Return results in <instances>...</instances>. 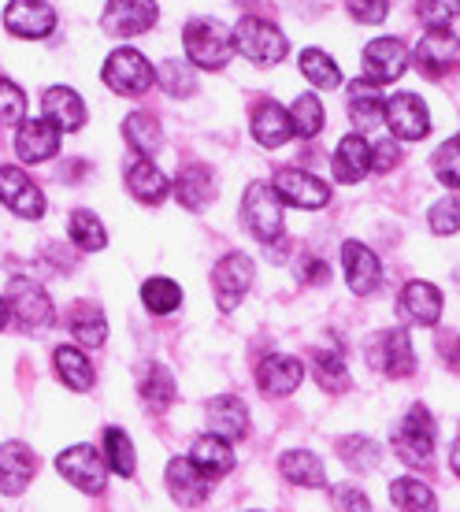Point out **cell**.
Wrapping results in <instances>:
<instances>
[{
    "label": "cell",
    "mask_w": 460,
    "mask_h": 512,
    "mask_svg": "<svg viewBox=\"0 0 460 512\" xmlns=\"http://www.w3.org/2000/svg\"><path fill=\"white\" fill-rule=\"evenodd\" d=\"M368 357L375 360V368L386 372L390 379H405L416 372V353L405 331H386L375 338V346L368 349Z\"/></svg>",
    "instance_id": "2e32d148"
},
{
    "label": "cell",
    "mask_w": 460,
    "mask_h": 512,
    "mask_svg": "<svg viewBox=\"0 0 460 512\" xmlns=\"http://www.w3.org/2000/svg\"><path fill=\"white\" fill-rule=\"evenodd\" d=\"M71 334H75L82 346H104V338H108V323H104V312L97 305H75V312H71Z\"/></svg>",
    "instance_id": "836d02e7"
},
{
    "label": "cell",
    "mask_w": 460,
    "mask_h": 512,
    "mask_svg": "<svg viewBox=\"0 0 460 512\" xmlns=\"http://www.w3.org/2000/svg\"><path fill=\"white\" fill-rule=\"evenodd\" d=\"M416 67L423 78H442L460 67V41L449 30H431L416 45Z\"/></svg>",
    "instance_id": "30bf717a"
},
{
    "label": "cell",
    "mask_w": 460,
    "mask_h": 512,
    "mask_svg": "<svg viewBox=\"0 0 460 512\" xmlns=\"http://www.w3.org/2000/svg\"><path fill=\"white\" fill-rule=\"evenodd\" d=\"M279 472L286 475L290 483H297V487H312V490L327 487V475H323L320 457H316V453H305V449H290V453L279 461Z\"/></svg>",
    "instance_id": "4dcf8cb0"
},
{
    "label": "cell",
    "mask_w": 460,
    "mask_h": 512,
    "mask_svg": "<svg viewBox=\"0 0 460 512\" xmlns=\"http://www.w3.org/2000/svg\"><path fill=\"white\" fill-rule=\"evenodd\" d=\"M301 271H305V282H327V275H331V268L323 260H308Z\"/></svg>",
    "instance_id": "db71d44e"
},
{
    "label": "cell",
    "mask_w": 460,
    "mask_h": 512,
    "mask_svg": "<svg viewBox=\"0 0 460 512\" xmlns=\"http://www.w3.org/2000/svg\"><path fill=\"white\" fill-rule=\"evenodd\" d=\"M104 82H108V90L123 93V97H138L153 86V67L138 49H115L104 64Z\"/></svg>",
    "instance_id": "5b68a950"
},
{
    "label": "cell",
    "mask_w": 460,
    "mask_h": 512,
    "mask_svg": "<svg viewBox=\"0 0 460 512\" xmlns=\"http://www.w3.org/2000/svg\"><path fill=\"white\" fill-rule=\"evenodd\" d=\"M0 201L23 219H41L45 212V197L23 167H0Z\"/></svg>",
    "instance_id": "7c38bea8"
},
{
    "label": "cell",
    "mask_w": 460,
    "mask_h": 512,
    "mask_svg": "<svg viewBox=\"0 0 460 512\" xmlns=\"http://www.w3.org/2000/svg\"><path fill=\"white\" fill-rule=\"evenodd\" d=\"M449 464H453V472L460 475V442H453V457H449Z\"/></svg>",
    "instance_id": "11a10c76"
},
{
    "label": "cell",
    "mask_w": 460,
    "mask_h": 512,
    "mask_svg": "<svg viewBox=\"0 0 460 512\" xmlns=\"http://www.w3.org/2000/svg\"><path fill=\"white\" fill-rule=\"evenodd\" d=\"M4 323H8V301L0 297V331H4Z\"/></svg>",
    "instance_id": "9f6ffc18"
},
{
    "label": "cell",
    "mask_w": 460,
    "mask_h": 512,
    "mask_svg": "<svg viewBox=\"0 0 460 512\" xmlns=\"http://www.w3.org/2000/svg\"><path fill=\"white\" fill-rule=\"evenodd\" d=\"M349 15L357 23H383L390 15V0H349Z\"/></svg>",
    "instance_id": "681fc988"
},
{
    "label": "cell",
    "mask_w": 460,
    "mask_h": 512,
    "mask_svg": "<svg viewBox=\"0 0 460 512\" xmlns=\"http://www.w3.org/2000/svg\"><path fill=\"white\" fill-rule=\"evenodd\" d=\"M334 509L338 512H371V501H368V494L364 490H357V487H334Z\"/></svg>",
    "instance_id": "f907efd6"
},
{
    "label": "cell",
    "mask_w": 460,
    "mask_h": 512,
    "mask_svg": "<svg viewBox=\"0 0 460 512\" xmlns=\"http://www.w3.org/2000/svg\"><path fill=\"white\" fill-rule=\"evenodd\" d=\"M312 375H316V383H320L327 394H338V390L349 386V375H345V364L338 349H316V353H312Z\"/></svg>",
    "instance_id": "d590c367"
},
{
    "label": "cell",
    "mask_w": 460,
    "mask_h": 512,
    "mask_svg": "<svg viewBox=\"0 0 460 512\" xmlns=\"http://www.w3.org/2000/svg\"><path fill=\"white\" fill-rule=\"evenodd\" d=\"M230 38H234V49L242 52L249 64L271 67L286 56V38L279 34V26L264 23V19H242Z\"/></svg>",
    "instance_id": "3957f363"
},
{
    "label": "cell",
    "mask_w": 460,
    "mask_h": 512,
    "mask_svg": "<svg viewBox=\"0 0 460 512\" xmlns=\"http://www.w3.org/2000/svg\"><path fill=\"white\" fill-rule=\"evenodd\" d=\"M34 468H38V461H34L30 446H23V442H4L0 446V490L4 494H23Z\"/></svg>",
    "instance_id": "7402d4cb"
},
{
    "label": "cell",
    "mask_w": 460,
    "mask_h": 512,
    "mask_svg": "<svg viewBox=\"0 0 460 512\" xmlns=\"http://www.w3.org/2000/svg\"><path fill=\"white\" fill-rule=\"evenodd\" d=\"M334 179L345 182V186H353L368 175L371 167V145L360 134H349V138L338 141V153H334Z\"/></svg>",
    "instance_id": "cb8c5ba5"
},
{
    "label": "cell",
    "mask_w": 460,
    "mask_h": 512,
    "mask_svg": "<svg viewBox=\"0 0 460 512\" xmlns=\"http://www.w3.org/2000/svg\"><path fill=\"white\" fill-rule=\"evenodd\" d=\"M342 264H345V282H349V290H353V294L368 297L371 290H379L383 268H379V256L371 253L368 245L345 242L342 245Z\"/></svg>",
    "instance_id": "ac0fdd59"
},
{
    "label": "cell",
    "mask_w": 460,
    "mask_h": 512,
    "mask_svg": "<svg viewBox=\"0 0 460 512\" xmlns=\"http://www.w3.org/2000/svg\"><path fill=\"white\" fill-rule=\"evenodd\" d=\"M242 223L260 238V242H275L282 234V201L268 182H253L242 197Z\"/></svg>",
    "instance_id": "277c9868"
},
{
    "label": "cell",
    "mask_w": 460,
    "mask_h": 512,
    "mask_svg": "<svg viewBox=\"0 0 460 512\" xmlns=\"http://www.w3.org/2000/svg\"><path fill=\"white\" fill-rule=\"evenodd\" d=\"M271 190L279 193V201H290V205H297V208H323L331 201V186H323L316 175L294 171V167L279 171L275 182H271Z\"/></svg>",
    "instance_id": "5bb4252c"
},
{
    "label": "cell",
    "mask_w": 460,
    "mask_h": 512,
    "mask_svg": "<svg viewBox=\"0 0 460 512\" xmlns=\"http://www.w3.org/2000/svg\"><path fill=\"white\" fill-rule=\"evenodd\" d=\"M175 193H179V201L186 208H205L212 201V193H216V179H212V171L201 164H190L179 171V179H175Z\"/></svg>",
    "instance_id": "83f0119b"
},
{
    "label": "cell",
    "mask_w": 460,
    "mask_h": 512,
    "mask_svg": "<svg viewBox=\"0 0 460 512\" xmlns=\"http://www.w3.org/2000/svg\"><path fill=\"white\" fill-rule=\"evenodd\" d=\"M457 15H460V0H420V19L427 26H435V30L449 26Z\"/></svg>",
    "instance_id": "c3c4849f"
},
{
    "label": "cell",
    "mask_w": 460,
    "mask_h": 512,
    "mask_svg": "<svg viewBox=\"0 0 460 512\" xmlns=\"http://www.w3.org/2000/svg\"><path fill=\"white\" fill-rule=\"evenodd\" d=\"M305 379V364L297 357H268L256 368V386L268 397H286L294 394Z\"/></svg>",
    "instance_id": "ffe728a7"
},
{
    "label": "cell",
    "mask_w": 460,
    "mask_h": 512,
    "mask_svg": "<svg viewBox=\"0 0 460 512\" xmlns=\"http://www.w3.org/2000/svg\"><path fill=\"white\" fill-rule=\"evenodd\" d=\"M427 223L435 234H453L460 231V201L457 197H442L431 212H427Z\"/></svg>",
    "instance_id": "bcb514c9"
},
{
    "label": "cell",
    "mask_w": 460,
    "mask_h": 512,
    "mask_svg": "<svg viewBox=\"0 0 460 512\" xmlns=\"http://www.w3.org/2000/svg\"><path fill=\"white\" fill-rule=\"evenodd\" d=\"M41 112H45V119H49L56 130H78L86 123V104H82V97H78L75 90H67V86L45 90Z\"/></svg>",
    "instance_id": "603a6c76"
},
{
    "label": "cell",
    "mask_w": 460,
    "mask_h": 512,
    "mask_svg": "<svg viewBox=\"0 0 460 512\" xmlns=\"http://www.w3.org/2000/svg\"><path fill=\"white\" fill-rule=\"evenodd\" d=\"M4 26H8V34H15V38L38 41L45 34H52L56 12H52L45 0H12L8 12H4Z\"/></svg>",
    "instance_id": "4fadbf2b"
},
{
    "label": "cell",
    "mask_w": 460,
    "mask_h": 512,
    "mask_svg": "<svg viewBox=\"0 0 460 512\" xmlns=\"http://www.w3.org/2000/svg\"><path fill=\"white\" fill-rule=\"evenodd\" d=\"M338 457H342L353 472H368V468H375V464L383 461V453H379V446L371 442V438L364 435H349L338 442Z\"/></svg>",
    "instance_id": "f35d334b"
},
{
    "label": "cell",
    "mask_w": 460,
    "mask_h": 512,
    "mask_svg": "<svg viewBox=\"0 0 460 512\" xmlns=\"http://www.w3.org/2000/svg\"><path fill=\"white\" fill-rule=\"evenodd\" d=\"M160 86H164L171 97H190L193 93V71L186 64H164L160 67Z\"/></svg>",
    "instance_id": "7dc6e473"
},
{
    "label": "cell",
    "mask_w": 460,
    "mask_h": 512,
    "mask_svg": "<svg viewBox=\"0 0 460 512\" xmlns=\"http://www.w3.org/2000/svg\"><path fill=\"white\" fill-rule=\"evenodd\" d=\"M253 138L260 145H268V149H279L286 141L294 138V127H290V112L275 101H264L256 108L253 116Z\"/></svg>",
    "instance_id": "d4e9b609"
},
{
    "label": "cell",
    "mask_w": 460,
    "mask_h": 512,
    "mask_svg": "<svg viewBox=\"0 0 460 512\" xmlns=\"http://www.w3.org/2000/svg\"><path fill=\"white\" fill-rule=\"evenodd\" d=\"M386 127L397 141H420L431 130V116H427V104L416 93H397L383 104Z\"/></svg>",
    "instance_id": "52a82bcc"
},
{
    "label": "cell",
    "mask_w": 460,
    "mask_h": 512,
    "mask_svg": "<svg viewBox=\"0 0 460 512\" xmlns=\"http://www.w3.org/2000/svg\"><path fill=\"white\" fill-rule=\"evenodd\" d=\"M190 461L208 475V479H216V475H227L234 468V453H230V442L216 435H205L197 438L190 449Z\"/></svg>",
    "instance_id": "f1b7e54d"
},
{
    "label": "cell",
    "mask_w": 460,
    "mask_h": 512,
    "mask_svg": "<svg viewBox=\"0 0 460 512\" xmlns=\"http://www.w3.org/2000/svg\"><path fill=\"white\" fill-rule=\"evenodd\" d=\"M8 308H12L15 323L23 327V331H34V327H45L52 320V301L49 294L41 290L38 282L30 279H12L8 282Z\"/></svg>",
    "instance_id": "9c48e42d"
},
{
    "label": "cell",
    "mask_w": 460,
    "mask_h": 512,
    "mask_svg": "<svg viewBox=\"0 0 460 512\" xmlns=\"http://www.w3.org/2000/svg\"><path fill=\"white\" fill-rule=\"evenodd\" d=\"M253 512H256V509H253Z\"/></svg>",
    "instance_id": "6f0895ef"
},
{
    "label": "cell",
    "mask_w": 460,
    "mask_h": 512,
    "mask_svg": "<svg viewBox=\"0 0 460 512\" xmlns=\"http://www.w3.org/2000/svg\"><path fill=\"white\" fill-rule=\"evenodd\" d=\"M52 360H56V375H60L71 390H90L93 386V368H90V360H86L82 349L60 346Z\"/></svg>",
    "instance_id": "d6a6232c"
},
{
    "label": "cell",
    "mask_w": 460,
    "mask_h": 512,
    "mask_svg": "<svg viewBox=\"0 0 460 512\" xmlns=\"http://www.w3.org/2000/svg\"><path fill=\"white\" fill-rule=\"evenodd\" d=\"M438 346H442V353H446L449 364L460 368V338L457 334H442V338H438Z\"/></svg>",
    "instance_id": "f5cc1de1"
},
{
    "label": "cell",
    "mask_w": 460,
    "mask_h": 512,
    "mask_svg": "<svg viewBox=\"0 0 460 512\" xmlns=\"http://www.w3.org/2000/svg\"><path fill=\"white\" fill-rule=\"evenodd\" d=\"M390 501H394L401 512H438L435 494H431L427 483H420V479H394V483H390Z\"/></svg>",
    "instance_id": "e575fe53"
},
{
    "label": "cell",
    "mask_w": 460,
    "mask_h": 512,
    "mask_svg": "<svg viewBox=\"0 0 460 512\" xmlns=\"http://www.w3.org/2000/svg\"><path fill=\"white\" fill-rule=\"evenodd\" d=\"M212 286H216V301L223 312L242 305V297L249 294V286H253V260L245 253H230L223 256L212 271Z\"/></svg>",
    "instance_id": "ba28073f"
},
{
    "label": "cell",
    "mask_w": 460,
    "mask_h": 512,
    "mask_svg": "<svg viewBox=\"0 0 460 512\" xmlns=\"http://www.w3.org/2000/svg\"><path fill=\"white\" fill-rule=\"evenodd\" d=\"M409 67V49L401 38H375L364 49V75L371 82H397Z\"/></svg>",
    "instance_id": "9a60e30c"
},
{
    "label": "cell",
    "mask_w": 460,
    "mask_h": 512,
    "mask_svg": "<svg viewBox=\"0 0 460 512\" xmlns=\"http://www.w3.org/2000/svg\"><path fill=\"white\" fill-rule=\"evenodd\" d=\"M167 490H171V498L186 505V509H197L201 501L208 498V490H212V479H208L190 457H175V461L167 464Z\"/></svg>",
    "instance_id": "e0dca14e"
},
{
    "label": "cell",
    "mask_w": 460,
    "mask_h": 512,
    "mask_svg": "<svg viewBox=\"0 0 460 512\" xmlns=\"http://www.w3.org/2000/svg\"><path fill=\"white\" fill-rule=\"evenodd\" d=\"M301 75L312 82V86H323V90H334L342 82V67L334 64L327 52L320 49H305L301 52Z\"/></svg>",
    "instance_id": "8d00e7d4"
},
{
    "label": "cell",
    "mask_w": 460,
    "mask_h": 512,
    "mask_svg": "<svg viewBox=\"0 0 460 512\" xmlns=\"http://www.w3.org/2000/svg\"><path fill=\"white\" fill-rule=\"evenodd\" d=\"M67 231H71V238H75L78 249H90V253L104 249V242H108V234H104L101 219L93 216V212H71V223H67Z\"/></svg>",
    "instance_id": "ab89813d"
},
{
    "label": "cell",
    "mask_w": 460,
    "mask_h": 512,
    "mask_svg": "<svg viewBox=\"0 0 460 512\" xmlns=\"http://www.w3.org/2000/svg\"><path fill=\"white\" fill-rule=\"evenodd\" d=\"M383 93L375 90V86H368V78H360V82H353L349 86V116H353V123H357L360 130H371L379 127V119H383Z\"/></svg>",
    "instance_id": "f546056e"
},
{
    "label": "cell",
    "mask_w": 460,
    "mask_h": 512,
    "mask_svg": "<svg viewBox=\"0 0 460 512\" xmlns=\"http://www.w3.org/2000/svg\"><path fill=\"white\" fill-rule=\"evenodd\" d=\"M15 153L26 164H45L60 153V130L52 127L49 119H30L15 134Z\"/></svg>",
    "instance_id": "d6986e66"
},
{
    "label": "cell",
    "mask_w": 460,
    "mask_h": 512,
    "mask_svg": "<svg viewBox=\"0 0 460 512\" xmlns=\"http://www.w3.org/2000/svg\"><path fill=\"white\" fill-rule=\"evenodd\" d=\"M141 301H145V308L149 312H156V316H167V312H175V308L182 305V286L171 279H149L145 286H141Z\"/></svg>",
    "instance_id": "74e56055"
},
{
    "label": "cell",
    "mask_w": 460,
    "mask_h": 512,
    "mask_svg": "<svg viewBox=\"0 0 460 512\" xmlns=\"http://www.w3.org/2000/svg\"><path fill=\"white\" fill-rule=\"evenodd\" d=\"M290 127H294V134H301V138H312V134H320L323 130V104L316 101V97H297L294 108H290Z\"/></svg>",
    "instance_id": "b9f144b4"
},
{
    "label": "cell",
    "mask_w": 460,
    "mask_h": 512,
    "mask_svg": "<svg viewBox=\"0 0 460 512\" xmlns=\"http://www.w3.org/2000/svg\"><path fill=\"white\" fill-rule=\"evenodd\" d=\"M156 23V4L153 0H108L101 15V26L112 38H134L145 34Z\"/></svg>",
    "instance_id": "8fae6325"
},
{
    "label": "cell",
    "mask_w": 460,
    "mask_h": 512,
    "mask_svg": "<svg viewBox=\"0 0 460 512\" xmlns=\"http://www.w3.org/2000/svg\"><path fill=\"white\" fill-rule=\"evenodd\" d=\"M56 472L64 475L67 483H75L78 490H86V494H101L104 479H108V472H104V457L93 446L64 449V453L56 457Z\"/></svg>",
    "instance_id": "8992f818"
},
{
    "label": "cell",
    "mask_w": 460,
    "mask_h": 512,
    "mask_svg": "<svg viewBox=\"0 0 460 512\" xmlns=\"http://www.w3.org/2000/svg\"><path fill=\"white\" fill-rule=\"evenodd\" d=\"M123 138L130 141L134 153H141L145 160H149V156L160 149L164 134H160V123H156L149 112H134V116H127V123H123Z\"/></svg>",
    "instance_id": "1f68e13d"
},
{
    "label": "cell",
    "mask_w": 460,
    "mask_h": 512,
    "mask_svg": "<svg viewBox=\"0 0 460 512\" xmlns=\"http://www.w3.org/2000/svg\"><path fill=\"white\" fill-rule=\"evenodd\" d=\"M397 145L394 141H379V145H375V149H371V167H375V171H390V167L397 164Z\"/></svg>",
    "instance_id": "816d5d0a"
},
{
    "label": "cell",
    "mask_w": 460,
    "mask_h": 512,
    "mask_svg": "<svg viewBox=\"0 0 460 512\" xmlns=\"http://www.w3.org/2000/svg\"><path fill=\"white\" fill-rule=\"evenodd\" d=\"M435 175L446 182V186L460 190V134L457 138H449L435 153Z\"/></svg>",
    "instance_id": "ee69618b"
},
{
    "label": "cell",
    "mask_w": 460,
    "mask_h": 512,
    "mask_svg": "<svg viewBox=\"0 0 460 512\" xmlns=\"http://www.w3.org/2000/svg\"><path fill=\"white\" fill-rule=\"evenodd\" d=\"M182 45H186V56L193 64L205 67V71L227 67L230 52H234V38H230V30L219 19H190L186 34H182Z\"/></svg>",
    "instance_id": "6da1fadb"
},
{
    "label": "cell",
    "mask_w": 460,
    "mask_h": 512,
    "mask_svg": "<svg viewBox=\"0 0 460 512\" xmlns=\"http://www.w3.org/2000/svg\"><path fill=\"white\" fill-rule=\"evenodd\" d=\"M394 449L397 457L412 468H427L431 457H435V423H431V412L423 405H412L409 416L397 423L394 431Z\"/></svg>",
    "instance_id": "7a4b0ae2"
},
{
    "label": "cell",
    "mask_w": 460,
    "mask_h": 512,
    "mask_svg": "<svg viewBox=\"0 0 460 512\" xmlns=\"http://www.w3.org/2000/svg\"><path fill=\"white\" fill-rule=\"evenodd\" d=\"M208 427L223 442H238V438L249 435V412H245V405L238 397L219 394L208 401Z\"/></svg>",
    "instance_id": "44dd1931"
},
{
    "label": "cell",
    "mask_w": 460,
    "mask_h": 512,
    "mask_svg": "<svg viewBox=\"0 0 460 512\" xmlns=\"http://www.w3.org/2000/svg\"><path fill=\"white\" fill-rule=\"evenodd\" d=\"M401 308H405V316L416 323H423V327H431V323H438V316H442V294H438L431 282H409L405 286V294H401Z\"/></svg>",
    "instance_id": "4316f807"
},
{
    "label": "cell",
    "mask_w": 460,
    "mask_h": 512,
    "mask_svg": "<svg viewBox=\"0 0 460 512\" xmlns=\"http://www.w3.org/2000/svg\"><path fill=\"white\" fill-rule=\"evenodd\" d=\"M104 457L112 464V472H119L123 479L134 475V446H130V438L119 431V427H108L104 431Z\"/></svg>",
    "instance_id": "60d3db41"
},
{
    "label": "cell",
    "mask_w": 460,
    "mask_h": 512,
    "mask_svg": "<svg viewBox=\"0 0 460 512\" xmlns=\"http://www.w3.org/2000/svg\"><path fill=\"white\" fill-rule=\"evenodd\" d=\"M127 190L145 201V205H160L171 190V182L164 179V171L153 164V160H138V164L127 167Z\"/></svg>",
    "instance_id": "484cf974"
},
{
    "label": "cell",
    "mask_w": 460,
    "mask_h": 512,
    "mask_svg": "<svg viewBox=\"0 0 460 512\" xmlns=\"http://www.w3.org/2000/svg\"><path fill=\"white\" fill-rule=\"evenodd\" d=\"M26 112V97L23 90L15 86V82H8V78H0V127H12V123H19Z\"/></svg>",
    "instance_id": "f6af8a7d"
},
{
    "label": "cell",
    "mask_w": 460,
    "mask_h": 512,
    "mask_svg": "<svg viewBox=\"0 0 460 512\" xmlns=\"http://www.w3.org/2000/svg\"><path fill=\"white\" fill-rule=\"evenodd\" d=\"M141 394L149 401V409H167V405L175 401V379H171V372H167L164 364H153V368H149V379L141 386Z\"/></svg>",
    "instance_id": "7bdbcfd3"
}]
</instances>
